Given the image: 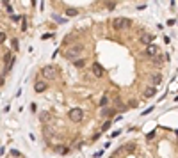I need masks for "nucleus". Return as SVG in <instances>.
<instances>
[{
    "label": "nucleus",
    "instance_id": "f257e3e1",
    "mask_svg": "<svg viewBox=\"0 0 178 158\" xmlns=\"http://www.w3.org/2000/svg\"><path fill=\"white\" fill-rule=\"evenodd\" d=\"M84 50H86V46H84L82 43H75L73 46H70V48H68L66 57H68L70 60H78V57H82Z\"/></svg>",
    "mask_w": 178,
    "mask_h": 158
},
{
    "label": "nucleus",
    "instance_id": "f03ea898",
    "mask_svg": "<svg viewBox=\"0 0 178 158\" xmlns=\"http://www.w3.org/2000/svg\"><path fill=\"white\" fill-rule=\"evenodd\" d=\"M130 25H132V21H130L128 18H114V20H112L114 30H125V28H128Z\"/></svg>",
    "mask_w": 178,
    "mask_h": 158
},
{
    "label": "nucleus",
    "instance_id": "7ed1b4c3",
    "mask_svg": "<svg viewBox=\"0 0 178 158\" xmlns=\"http://www.w3.org/2000/svg\"><path fill=\"white\" fill-rule=\"evenodd\" d=\"M41 75H43V78H46V80H55L57 75H59V71H57L55 66H45V68L41 69Z\"/></svg>",
    "mask_w": 178,
    "mask_h": 158
},
{
    "label": "nucleus",
    "instance_id": "20e7f679",
    "mask_svg": "<svg viewBox=\"0 0 178 158\" xmlns=\"http://www.w3.org/2000/svg\"><path fill=\"white\" fill-rule=\"evenodd\" d=\"M68 116H70V119H71L73 123H80V121L84 119V110L78 108V107H75V108H71V110L68 112Z\"/></svg>",
    "mask_w": 178,
    "mask_h": 158
},
{
    "label": "nucleus",
    "instance_id": "39448f33",
    "mask_svg": "<svg viewBox=\"0 0 178 158\" xmlns=\"http://www.w3.org/2000/svg\"><path fill=\"white\" fill-rule=\"evenodd\" d=\"M46 87H48V85H46V82H43V80H37V82L34 84V91H36V92H45Z\"/></svg>",
    "mask_w": 178,
    "mask_h": 158
},
{
    "label": "nucleus",
    "instance_id": "423d86ee",
    "mask_svg": "<svg viewBox=\"0 0 178 158\" xmlns=\"http://www.w3.org/2000/svg\"><path fill=\"white\" fill-rule=\"evenodd\" d=\"M4 62H5V73H9V69H11V66H12V62H14V57H12L11 53H7V55L4 57Z\"/></svg>",
    "mask_w": 178,
    "mask_h": 158
},
{
    "label": "nucleus",
    "instance_id": "0eeeda50",
    "mask_svg": "<svg viewBox=\"0 0 178 158\" xmlns=\"http://www.w3.org/2000/svg\"><path fill=\"white\" fill-rule=\"evenodd\" d=\"M155 94H157V87H153V85H148L144 89V98H153Z\"/></svg>",
    "mask_w": 178,
    "mask_h": 158
},
{
    "label": "nucleus",
    "instance_id": "6e6552de",
    "mask_svg": "<svg viewBox=\"0 0 178 158\" xmlns=\"http://www.w3.org/2000/svg\"><path fill=\"white\" fill-rule=\"evenodd\" d=\"M91 69H93V73H94V76H103V68H102V66H100L98 62H94Z\"/></svg>",
    "mask_w": 178,
    "mask_h": 158
},
{
    "label": "nucleus",
    "instance_id": "1a4fd4ad",
    "mask_svg": "<svg viewBox=\"0 0 178 158\" xmlns=\"http://www.w3.org/2000/svg\"><path fill=\"white\" fill-rule=\"evenodd\" d=\"M150 80H152V85H153V87H157V85L162 82V75H159V73H153V75L150 76Z\"/></svg>",
    "mask_w": 178,
    "mask_h": 158
},
{
    "label": "nucleus",
    "instance_id": "9d476101",
    "mask_svg": "<svg viewBox=\"0 0 178 158\" xmlns=\"http://www.w3.org/2000/svg\"><path fill=\"white\" fill-rule=\"evenodd\" d=\"M148 57H157V46L155 44H150V46H146V52H144Z\"/></svg>",
    "mask_w": 178,
    "mask_h": 158
},
{
    "label": "nucleus",
    "instance_id": "9b49d317",
    "mask_svg": "<svg viewBox=\"0 0 178 158\" xmlns=\"http://www.w3.org/2000/svg\"><path fill=\"white\" fill-rule=\"evenodd\" d=\"M141 43H143V44H148V46H150V44H152V36H150L148 32H144V34L141 36Z\"/></svg>",
    "mask_w": 178,
    "mask_h": 158
},
{
    "label": "nucleus",
    "instance_id": "f8f14e48",
    "mask_svg": "<svg viewBox=\"0 0 178 158\" xmlns=\"http://www.w3.org/2000/svg\"><path fill=\"white\" fill-rule=\"evenodd\" d=\"M112 114H116V110H111V108H103L100 116H102V117H109V116H112Z\"/></svg>",
    "mask_w": 178,
    "mask_h": 158
},
{
    "label": "nucleus",
    "instance_id": "ddd939ff",
    "mask_svg": "<svg viewBox=\"0 0 178 158\" xmlns=\"http://www.w3.org/2000/svg\"><path fill=\"white\" fill-rule=\"evenodd\" d=\"M66 14H68L70 18H73V16H77V14H78V11H77V9H73V7H70V9H66Z\"/></svg>",
    "mask_w": 178,
    "mask_h": 158
},
{
    "label": "nucleus",
    "instance_id": "4468645a",
    "mask_svg": "<svg viewBox=\"0 0 178 158\" xmlns=\"http://www.w3.org/2000/svg\"><path fill=\"white\" fill-rule=\"evenodd\" d=\"M43 132H45V133H46V135H48V137H52V135H53V133H55V132H53V130H52V126H45V128H43Z\"/></svg>",
    "mask_w": 178,
    "mask_h": 158
},
{
    "label": "nucleus",
    "instance_id": "2eb2a0df",
    "mask_svg": "<svg viewBox=\"0 0 178 158\" xmlns=\"http://www.w3.org/2000/svg\"><path fill=\"white\" fill-rule=\"evenodd\" d=\"M107 103H109V98H107V96H103V98L100 100V107H105Z\"/></svg>",
    "mask_w": 178,
    "mask_h": 158
},
{
    "label": "nucleus",
    "instance_id": "dca6fc26",
    "mask_svg": "<svg viewBox=\"0 0 178 158\" xmlns=\"http://www.w3.org/2000/svg\"><path fill=\"white\" fill-rule=\"evenodd\" d=\"M75 66H77V68H82V66H84V59H78V60H75Z\"/></svg>",
    "mask_w": 178,
    "mask_h": 158
},
{
    "label": "nucleus",
    "instance_id": "f3484780",
    "mask_svg": "<svg viewBox=\"0 0 178 158\" xmlns=\"http://www.w3.org/2000/svg\"><path fill=\"white\" fill-rule=\"evenodd\" d=\"M48 119H50L48 112H43V114H41V121H48Z\"/></svg>",
    "mask_w": 178,
    "mask_h": 158
},
{
    "label": "nucleus",
    "instance_id": "a211bd4d",
    "mask_svg": "<svg viewBox=\"0 0 178 158\" xmlns=\"http://www.w3.org/2000/svg\"><path fill=\"white\" fill-rule=\"evenodd\" d=\"M109 128H111V121H107V123H105V125L102 126V132H107Z\"/></svg>",
    "mask_w": 178,
    "mask_h": 158
},
{
    "label": "nucleus",
    "instance_id": "6ab92c4d",
    "mask_svg": "<svg viewBox=\"0 0 178 158\" xmlns=\"http://www.w3.org/2000/svg\"><path fill=\"white\" fill-rule=\"evenodd\" d=\"M153 62H155V64H162V59H159V57H153Z\"/></svg>",
    "mask_w": 178,
    "mask_h": 158
},
{
    "label": "nucleus",
    "instance_id": "aec40b11",
    "mask_svg": "<svg viewBox=\"0 0 178 158\" xmlns=\"http://www.w3.org/2000/svg\"><path fill=\"white\" fill-rule=\"evenodd\" d=\"M12 48L18 50V41H16V39H12Z\"/></svg>",
    "mask_w": 178,
    "mask_h": 158
},
{
    "label": "nucleus",
    "instance_id": "412c9836",
    "mask_svg": "<svg viewBox=\"0 0 178 158\" xmlns=\"http://www.w3.org/2000/svg\"><path fill=\"white\" fill-rule=\"evenodd\" d=\"M11 18H12V21H18V20H20V16H16V14H11Z\"/></svg>",
    "mask_w": 178,
    "mask_h": 158
},
{
    "label": "nucleus",
    "instance_id": "4be33fe9",
    "mask_svg": "<svg viewBox=\"0 0 178 158\" xmlns=\"http://www.w3.org/2000/svg\"><path fill=\"white\" fill-rule=\"evenodd\" d=\"M4 39H5V34H4V32H0V43H2Z\"/></svg>",
    "mask_w": 178,
    "mask_h": 158
},
{
    "label": "nucleus",
    "instance_id": "5701e85b",
    "mask_svg": "<svg viewBox=\"0 0 178 158\" xmlns=\"http://www.w3.org/2000/svg\"><path fill=\"white\" fill-rule=\"evenodd\" d=\"M112 158H114V157H112Z\"/></svg>",
    "mask_w": 178,
    "mask_h": 158
}]
</instances>
